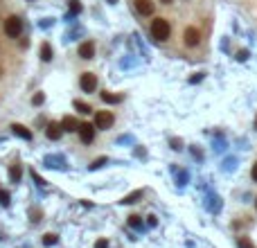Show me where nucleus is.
I'll return each mask as SVG.
<instances>
[{
  "label": "nucleus",
  "mask_w": 257,
  "mask_h": 248,
  "mask_svg": "<svg viewBox=\"0 0 257 248\" xmlns=\"http://www.w3.org/2000/svg\"><path fill=\"white\" fill-rule=\"evenodd\" d=\"M151 36L156 39V41H167L171 36V25L167 18H156V21H151Z\"/></svg>",
  "instance_id": "1"
},
{
  "label": "nucleus",
  "mask_w": 257,
  "mask_h": 248,
  "mask_svg": "<svg viewBox=\"0 0 257 248\" xmlns=\"http://www.w3.org/2000/svg\"><path fill=\"white\" fill-rule=\"evenodd\" d=\"M5 34L9 39H18V36L23 34V21L18 16H9L5 21Z\"/></svg>",
  "instance_id": "2"
},
{
  "label": "nucleus",
  "mask_w": 257,
  "mask_h": 248,
  "mask_svg": "<svg viewBox=\"0 0 257 248\" xmlns=\"http://www.w3.org/2000/svg\"><path fill=\"white\" fill-rule=\"evenodd\" d=\"M113 122H115V115H113L111 111H97L95 113V129H111Z\"/></svg>",
  "instance_id": "3"
},
{
  "label": "nucleus",
  "mask_w": 257,
  "mask_h": 248,
  "mask_svg": "<svg viewBox=\"0 0 257 248\" xmlns=\"http://www.w3.org/2000/svg\"><path fill=\"white\" fill-rule=\"evenodd\" d=\"M95 124H88V122H82L79 124V129H77V133H79V138H82L84 145H90V142L95 140Z\"/></svg>",
  "instance_id": "4"
},
{
  "label": "nucleus",
  "mask_w": 257,
  "mask_h": 248,
  "mask_svg": "<svg viewBox=\"0 0 257 248\" xmlns=\"http://www.w3.org/2000/svg\"><path fill=\"white\" fill-rule=\"evenodd\" d=\"M183 43H185L187 47H196L201 43V32L196 30V27H185V32H183Z\"/></svg>",
  "instance_id": "5"
},
{
  "label": "nucleus",
  "mask_w": 257,
  "mask_h": 248,
  "mask_svg": "<svg viewBox=\"0 0 257 248\" xmlns=\"http://www.w3.org/2000/svg\"><path fill=\"white\" fill-rule=\"evenodd\" d=\"M79 86H82L84 93H95V88H97V75H93V72H84L82 79H79Z\"/></svg>",
  "instance_id": "6"
},
{
  "label": "nucleus",
  "mask_w": 257,
  "mask_h": 248,
  "mask_svg": "<svg viewBox=\"0 0 257 248\" xmlns=\"http://www.w3.org/2000/svg\"><path fill=\"white\" fill-rule=\"evenodd\" d=\"M133 5L138 9V14H142V16H151L153 9H156V5L151 0H133Z\"/></svg>",
  "instance_id": "7"
},
{
  "label": "nucleus",
  "mask_w": 257,
  "mask_h": 248,
  "mask_svg": "<svg viewBox=\"0 0 257 248\" xmlns=\"http://www.w3.org/2000/svg\"><path fill=\"white\" fill-rule=\"evenodd\" d=\"M77 54H79L82 59H93L95 57V43L93 41H84L82 45H79V50H77Z\"/></svg>",
  "instance_id": "8"
},
{
  "label": "nucleus",
  "mask_w": 257,
  "mask_h": 248,
  "mask_svg": "<svg viewBox=\"0 0 257 248\" xmlns=\"http://www.w3.org/2000/svg\"><path fill=\"white\" fill-rule=\"evenodd\" d=\"M45 136L50 138V140H59V138L64 136V129H61V124L50 122V124H47V129H45Z\"/></svg>",
  "instance_id": "9"
},
{
  "label": "nucleus",
  "mask_w": 257,
  "mask_h": 248,
  "mask_svg": "<svg viewBox=\"0 0 257 248\" xmlns=\"http://www.w3.org/2000/svg\"><path fill=\"white\" fill-rule=\"evenodd\" d=\"M12 133L18 138H23V140H32V131L27 126H23V124H12Z\"/></svg>",
  "instance_id": "10"
},
{
  "label": "nucleus",
  "mask_w": 257,
  "mask_h": 248,
  "mask_svg": "<svg viewBox=\"0 0 257 248\" xmlns=\"http://www.w3.org/2000/svg\"><path fill=\"white\" fill-rule=\"evenodd\" d=\"M61 129H64V131H70V133H72V131L79 129V122H77L72 115H65L64 122H61Z\"/></svg>",
  "instance_id": "11"
},
{
  "label": "nucleus",
  "mask_w": 257,
  "mask_h": 248,
  "mask_svg": "<svg viewBox=\"0 0 257 248\" xmlns=\"http://www.w3.org/2000/svg\"><path fill=\"white\" fill-rule=\"evenodd\" d=\"M41 59L52 61V45H50V43H41Z\"/></svg>",
  "instance_id": "12"
},
{
  "label": "nucleus",
  "mask_w": 257,
  "mask_h": 248,
  "mask_svg": "<svg viewBox=\"0 0 257 248\" xmlns=\"http://www.w3.org/2000/svg\"><path fill=\"white\" fill-rule=\"evenodd\" d=\"M21 176H23V169H21V165H12V169H9V178H12V183H18V181H21Z\"/></svg>",
  "instance_id": "13"
},
{
  "label": "nucleus",
  "mask_w": 257,
  "mask_h": 248,
  "mask_svg": "<svg viewBox=\"0 0 257 248\" xmlns=\"http://www.w3.org/2000/svg\"><path fill=\"white\" fill-rule=\"evenodd\" d=\"M102 100L108 102V104H117V102H122V95H113V93H102Z\"/></svg>",
  "instance_id": "14"
},
{
  "label": "nucleus",
  "mask_w": 257,
  "mask_h": 248,
  "mask_svg": "<svg viewBox=\"0 0 257 248\" xmlns=\"http://www.w3.org/2000/svg\"><path fill=\"white\" fill-rule=\"evenodd\" d=\"M57 242H59V237L54 235V232H47V235H43V246H54Z\"/></svg>",
  "instance_id": "15"
},
{
  "label": "nucleus",
  "mask_w": 257,
  "mask_h": 248,
  "mask_svg": "<svg viewBox=\"0 0 257 248\" xmlns=\"http://www.w3.org/2000/svg\"><path fill=\"white\" fill-rule=\"evenodd\" d=\"M75 108H77V111H79V113H84V115H88V113L93 111V108L88 106L86 102H79V100H77V102H75Z\"/></svg>",
  "instance_id": "16"
},
{
  "label": "nucleus",
  "mask_w": 257,
  "mask_h": 248,
  "mask_svg": "<svg viewBox=\"0 0 257 248\" xmlns=\"http://www.w3.org/2000/svg\"><path fill=\"white\" fill-rule=\"evenodd\" d=\"M70 14L72 16L82 14V2H79V0H70Z\"/></svg>",
  "instance_id": "17"
},
{
  "label": "nucleus",
  "mask_w": 257,
  "mask_h": 248,
  "mask_svg": "<svg viewBox=\"0 0 257 248\" xmlns=\"http://www.w3.org/2000/svg\"><path fill=\"white\" fill-rule=\"evenodd\" d=\"M128 226H131V228H140L142 226L140 217H138V214H131V217H128Z\"/></svg>",
  "instance_id": "18"
},
{
  "label": "nucleus",
  "mask_w": 257,
  "mask_h": 248,
  "mask_svg": "<svg viewBox=\"0 0 257 248\" xmlns=\"http://www.w3.org/2000/svg\"><path fill=\"white\" fill-rule=\"evenodd\" d=\"M140 196H142V192H133V194H128V196H127V199H124L122 203H135V201H138V199H140Z\"/></svg>",
  "instance_id": "19"
},
{
  "label": "nucleus",
  "mask_w": 257,
  "mask_h": 248,
  "mask_svg": "<svg viewBox=\"0 0 257 248\" xmlns=\"http://www.w3.org/2000/svg\"><path fill=\"white\" fill-rule=\"evenodd\" d=\"M43 102H45V95L43 93H36L34 97H32V104H36V106H41Z\"/></svg>",
  "instance_id": "20"
},
{
  "label": "nucleus",
  "mask_w": 257,
  "mask_h": 248,
  "mask_svg": "<svg viewBox=\"0 0 257 248\" xmlns=\"http://www.w3.org/2000/svg\"><path fill=\"white\" fill-rule=\"evenodd\" d=\"M45 163H47V167H64V165H59V163H61V158H52V156H47Z\"/></svg>",
  "instance_id": "21"
},
{
  "label": "nucleus",
  "mask_w": 257,
  "mask_h": 248,
  "mask_svg": "<svg viewBox=\"0 0 257 248\" xmlns=\"http://www.w3.org/2000/svg\"><path fill=\"white\" fill-rule=\"evenodd\" d=\"M0 203H2V206H9V192L0 189Z\"/></svg>",
  "instance_id": "22"
},
{
  "label": "nucleus",
  "mask_w": 257,
  "mask_h": 248,
  "mask_svg": "<svg viewBox=\"0 0 257 248\" xmlns=\"http://www.w3.org/2000/svg\"><path fill=\"white\" fill-rule=\"evenodd\" d=\"M239 248H253V244L248 242L246 237H241V239H239Z\"/></svg>",
  "instance_id": "23"
},
{
  "label": "nucleus",
  "mask_w": 257,
  "mask_h": 248,
  "mask_svg": "<svg viewBox=\"0 0 257 248\" xmlns=\"http://www.w3.org/2000/svg\"><path fill=\"white\" fill-rule=\"evenodd\" d=\"M106 163V158H100V160H95L93 165H90V169H97V167H102Z\"/></svg>",
  "instance_id": "24"
},
{
  "label": "nucleus",
  "mask_w": 257,
  "mask_h": 248,
  "mask_svg": "<svg viewBox=\"0 0 257 248\" xmlns=\"http://www.w3.org/2000/svg\"><path fill=\"white\" fill-rule=\"evenodd\" d=\"M95 248H108V242H106V239H100V242L95 244Z\"/></svg>",
  "instance_id": "25"
},
{
  "label": "nucleus",
  "mask_w": 257,
  "mask_h": 248,
  "mask_svg": "<svg viewBox=\"0 0 257 248\" xmlns=\"http://www.w3.org/2000/svg\"><path fill=\"white\" fill-rule=\"evenodd\" d=\"M147 224H149V226H151V228H153V226L158 224V221H156V217H153V214H149V217H147Z\"/></svg>",
  "instance_id": "26"
},
{
  "label": "nucleus",
  "mask_w": 257,
  "mask_h": 248,
  "mask_svg": "<svg viewBox=\"0 0 257 248\" xmlns=\"http://www.w3.org/2000/svg\"><path fill=\"white\" fill-rule=\"evenodd\" d=\"M251 176H253V181H255V183H257V163H255V165H253V171H251Z\"/></svg>",
  "instance_id": "27"
},
{
  "label": "nucleus",
  "mask_w": 257,
  "mask_h": 248,
  "mask_svg": "<svg viewBox=\"0 0 257 248\" xmlns=\"http://www.w3.org/2000/svg\"><path fill=\"white\" fill-rule=\"evenodd\" d=\"M160 2H165V5H170V2H171V0H160Z\"/></svg>",
  "instance_id": "28"
},
{
  "label": "nucleus",
  "mask_w": 257,
  "mask_h": 248,
  "mask_svg": "<svg viewBox=\"0 0 257 248\" xmlns=\"http://www.w3.org/2000/svg\"><path fill=\"white\" fill-rule=\"evenodd\" d=\"M255 126H257V120H255Z\"/></svg>",
  "instance_id": "29"
},
{
  "label": "nucleus",
  "mask_w": 257,
  "mask_h": 248,
  "mask_svg": "<svg viewBox=\"0 0 257 248\" xmlns=\"http://www.w3.org/2000/svg\"><path fill=\"white\" fill-rule=\"evenodd\" d=\"M255 207H257V201H255Z\"/></svg>",
  "instance_id": "30"
},
{
  "label": "nucleus",
  "mask_w": 257,
  "mask_h": 248,
  "mask_svg": "<svg viewBox=\"0 0 257 248\" xmlns=\"http://www.w3.org/2000/svg\"><path fill=\"white\" fill-rule=\"evenodd\" d=\"M111 2H115V0H111Z\"/></svg>",
  "instance_id": "31"
}]
</instances>
